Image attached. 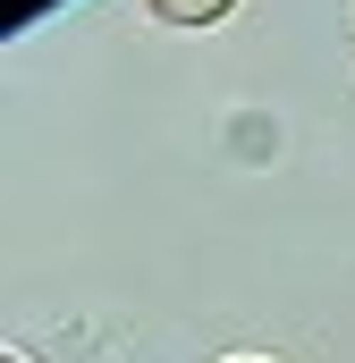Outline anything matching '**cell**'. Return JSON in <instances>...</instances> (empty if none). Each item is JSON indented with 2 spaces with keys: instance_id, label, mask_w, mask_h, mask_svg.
<instances>
[{
  "instance_id": "7a4b0ae2",
  "label": "cell",
  "mask_w": 355,
  "mask_h": 363,
  "mask_svg": "<svg viewBox=\"0 0 355 363\" xmlns=\"http://www.w3.org/2000/svg\"><path fill=\"white\" fill-rule=\"evenodd\" d=\"M229 363H263V355H229Z\"/></svg>"
},
{
  "instance_id": "6da1fadb",
  "label": "cell",
  "mask_w": 355,
  "mask_h": 363,
  "mask_svg": "<svg viewBox=\"0 0 355 363\" xmlns=\"http://www.w3.org/2000/svg\"><path fill=\"white\" fill-rule=\"evenodd\" d=\"M153 26H178V34H203V26H229L237 0H144Z\"/></svg>"
},
{
  "instance_id": "3957f363",
  "label": "cell",
  "mask_w": 355,
  "mask_h": 363,
  "mask_svg": "<svg viewBox=\"0 0 355 363\" xmlns=\"http://www.w3.org/2000/svg\"><path fill=\"white\" fill-rule=\"evenodd\" d=\"M9 363H17V355H9Z\"/></svg>"
}]
</instances>
